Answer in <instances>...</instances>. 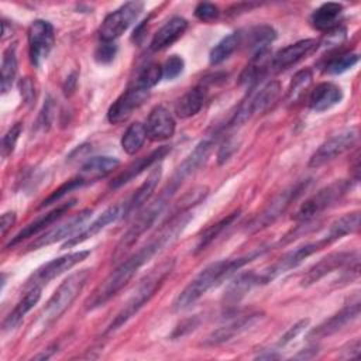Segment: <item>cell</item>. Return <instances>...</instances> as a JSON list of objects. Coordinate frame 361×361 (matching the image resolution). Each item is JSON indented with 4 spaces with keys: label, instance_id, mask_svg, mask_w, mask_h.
Returning <instances> with one entry per match:
<instances>
[{
    "label": "cell",
    "instance_id": "6da1fadb",
    "mask_svg": "<svg viewBox=\"0 0 361 361\" xmlns=\"http://www.w3.org/2000/svg\"><path fill=\"white\" fill-rule=\"evenodd\" d=\"M192 214L182 213L169 220V223L155 235L148 244L142 245L137 252L131 254L127 259L116 267L107 278L94 289V292L87 298L85 307L86 310H94L104 303H107L114 295L118 293L138 272L141 267H144L149 259H152L157 254L169 247L178 235L183 231L186 224L190 221Z\"/></svg>",
    "mask_w": 361,
    "mask_h": 361
},
{
    "label": "cell",
    "instance_id": "7a4b0ae2",
    "mask_svg": "<svg viewBox=\"0 0 361 361\" xmlns=\"http://www.w3.org/2000/svg\"><path fill=\"white\" fill-rule=\"evenodd\" d=\"M261 254H262V251L259 250V251H255L245 257H238V258H233V259H220V261L209 264L178 295V298L173 302V309L178 312L188 309L195 302H197L207 290H210L212 288H214L224 279L234 275L247 262L252 261L255 257H258Z\"/></svg>",
    "mask_w": 361,
    "mask_h": 361
},
{
    "label": "cell",
    "instance_id": "3957f363",
    "mask_svg": "<svg viewBox=\"0 0 361 361\" xmlns=\"http://www.w3.org/2000/svg\"><path fill=\"white\" fill-rule=\"evenodd\" d=\"M175 267V259L168 258L159 264H157L149 272L138 282L135 289L133 290L128 300L124 303L121 310L116 314V317L111 320V323L107 326L104 334L114 333L120 327H123L135 313L151 300V298L159 290V288L164 285L166 278L171 275Z\"/></svg>",
    "mask_w": 361,
    "mask_h": 361
},
{
    "label": "cell",
    "instance_id": "277c9868",
    "mask_svg": "<svg viewBox=\"0 0 361 361\" xmlns=\"http://www.w3.org/2000/svg\"><path fill=\"white\" fill-rule=\"evenodd\" d=\"M89 276L90 269L85 268L71 274L66 279H63V282H61V285L45 303L37 322L32 324V337H37L49 329L71 307V305L83 290Z\"/></svg>",
    "mask_w": 361,
    "mask_h": 361
},
{
    "label": "cell",
    "instance_id": "5b68a950",
    "mask_svg": "<svg viewBox=\"0 0 361 361\" xmlns=\"http://www.w3.org/2000/svg\"><path fill=\"white\" fill-rule=\"evenodd\" d=\"M179 186H180L179 183L169 179V182L161 190V193L148 206H145L140 212V214L134 219L130 228L123 234V237L117 245V250L114 252V257H118L120 254L127 251L151 226H154V223L158 220V217L168 207L169 202L172 200V197L176 193V190L179 189Z\"/></svg>",
    "mask_w": 361,
    "mask_h": 361
},
{
    "label": "cell",
    "instance_id": "8992f818",
    "mask_svg": "<svg viewBox=\"0 0 361 361\" xmlns=\"http://www.w3.org/2000/svg\"><path fill=\"white\" fill-rule=\"evenodd\" d=\"M351 188L353 180L345 179H338L329 183L327 186L319 189L314 195L307 197L292 216V219L299 223L310 221L312 219L340 202L351 190Z\"/></svg>",
    "mask_w": 361,
    "mask_h": 361
},
{
    "label": "cell",
    "instance_id": "52a82bcc",
    "mask_svg": "<svg viewBox=\"0 0 361 361\" xmlns=\"http://www.w3.org/2000/svg\"><path fill=\"white\" fill-rule=\"evenodd\" d=\"M310 179H303L296 182L295 185L283 189L279 195H276L245 227L247 233H257L268 226H271L275 220H278L289 206L299 199V196L310 186Z\"/></svg>",
    "mask_w": 361,
    "mask_h": 361
},
{
    "label": "cell",
    "instance_id": "ba28073f",
    "mask_svg": "<svg viewBox=\"0 0 361 361\" xmlns=\"http://www.w3.org/2000/svg\"><path fill=\"white\" fill-rule=\"evenodd\" d=\"M360 138V127L350 126L331 137H329L310 157L309 159V166L310 168H319L337 157L343 155L344 152L350 151L353 147L357 145Z\"/></svg>",
    "mask_w": 361,
    "mask_h": 361
},
{
    "label": "cell",
    "instance_id": "9c48e42d",
    "mask_svg": "<svg viewBox=\"0 0 361 361\" xmlns=\"http://www.w3.org/2000/svg\"><path fill=\"white\" fill-rule=\"evenodd\" d=\"M326 245H329V243L324 238H322L314 243H307V244H303L292 251L285 252L274 264H271L268 268H265L262 272L258 274L261 285H265V283L274 281L275 278H278L279 275L299 267L307 257L313 255L314 252H317L319 250H322Z\"/></svg>",
    "mask_w": 361,
    "mask_h": 361
},
{
    "label": "cell",
    "instance_id": "30bf717a",
    "mask_svg": "<svg viewBox=\"0 0 361 361\" xmlns=\"http://www.w3.org/2000/svg\"><path fill=\"white\" fill-rule=\"evenodd\" d=\"M144 8L142 1H128L107 14L99 28L102 41H114L138 18Z\"/></svg>",
    "mask_w": 361,
    "mask_h": 361
},
{
    "label": "cell",
    "instance_id": "8fae6325",
    "mask_svg": "<svg viewBox=\"0 0 361 361\" xmlns=\"http://www.w3.org/2000/svg\"><path fill=\"white\" fill-rule=\"evenodd\" d=\"M89 255H90L89 250H80V251L69 252V254H65L62 257H58V258H54V259L48 261L47 264H44L38 269H35V272L27 279L25 289L32 288V286H41L42 288L44 285H47L48 282H51L56 276H59L63 272L72 269L79 262L85 261Z\"/></svg>",
    "mask_w": 361,
    "mask_h": 361
},
{
    "label": "cell",
    "instance_id": "7c38bea8",
    "mask_svg": "<svg viewBox=\"0 0 361 361\" xmlns=\"http://www.w3.org/2000/svg\"><path fill=\"white\" fill-rule=\"evenodd\" d=\"M55 42L54 27L49 21L35 20L28 28V54L31 63L39 68L48 58Z\"/></svg>",
    "mask_w": 361,
    "mask_h": 361
},
{
    "label": "cell",
    "instance_id": "4fadbf2b",
    "mask_svg": "<svg viewBox=\"0 0 361 361\" xmlns=\"http://www.w3.org/2000/svg\"><path fill=\"white\" fill-rule=\"evenodd\" d=\"M281 94V83L278 80L268 82L261 90L252 96L245 104L237 110V113L233 116L230 126H241L247 120H250L252 116L261 114L267 111L279 97Z\"/></svg>",
    "mask_w": 361,
    "mask_h": 361
},
{
    "label": "cell",
    "instance_id": "5bb4252c",
    "mask_svg": "<svg viewBox=\"0 0 361 361\" xmlns=\"http://www.w3.org/2000/svg\"><path fill=\"white\" fill-rule=\"evenodd\" d=\"M358 259H360V254L357 250L355 251H337V252L327 254L319 262H316L312 268H309V271L300 279V285L302 286L313 285V283L319 282L322 278H324L326 275H329L334 271L343 269Z\"/></svg>",
    "mask_w": 361,
    "mask_h": 361
},
{
    "label": "cell",
    "instance_id": "9a60e30c",
    "mask_svg": "<svg viewBox=\"0 0 361 361\" xmlns=\"http://www.w3.org/2000/svg\"><path fill=\"white\" fill-rule=\"evenodd\" d=\"M360 296L354 295L350 302H347L341 310H338L336 314L324 320L322 324H319L316 329H313L307 337L313 340H320L329 336L336 334L340 331L343 327H345L348 323H353L358 316H360Z\"/></svg>",
    "mask_w": 361,
    "mask_h": 361
},
{
    "label": "cell",
    "instance_id": "2e32d148",
    "mask_svg": "<svg viewBox=\"0 0 361 361\" xmlns=\"http://www.w3.org/2000/svg\"><path fill=\"white\" fill-rule=\"evenodd\" d=\"M149 90L140 89L137 86H130L123 94H120L116 102L107 110V120L111 124L124 123L131 117L134 110L141 107L148 99Z\"/></svg>",
    "mask_w": 361,
    "mask_h": 361
},
{
    "label": "cell",
    "instance_id": "e0dca14e",
    "mask_svg": "<svg viewBox=\"0 0 361 361\" xmlns=\"http://www.w3.org/2000/svg\"><path fill=\"white\" fill-rule=\"evenodd\" d=\"M90 216H92V210L90 209L80 210L79 213L72 216L65 223H62L59 226H55L54 228H51V230L45 231L44 234H41L35 241H32L28 245V251L51 245V244H54L56 241H61V240H65V238H71L72 235L76 234L78 230H80V227L87 221V219Z\"/></svg>",
    "mask_w": 361,
    "mask_h": 361
},
{
    "label": "cell",
    "instance_id": "ac0fdd59",
    "mask_svg": "<svg viewBox=\"0 0 361 361\" xmlns=\"http://www.w3.org/2000/svg\"><path fill=\"white\" fill-rule=\"evenodd\" d=\"M261 312H252L247 314H240L233 319H230L227 323L221 324L219 329L212 331L207 338L204 340L206 345H219L226 341L233 340L234 337L240 336L241 333L250 330L252 326H255L262 319Z\"/></svg>",
    "mask_w": 361,
    "mask_h": 361
},
{
    "label": "cell",
    "instance_id": "d6986e66",
    "mask_svg": "<svg viewBox=\"0 0 361 361\" xmlns=\"http://www.w3.org/2000/svg\"><path fill=\"white\" fill-rule=\"evenodd\" d=\"M76 199H71L59 206H56L55 209L47 212L45 214H41L39 217H37L35 220H32L31 223H28L24 228H21L6 245V248H11V247H16L17 244H20L21 241L27 240V238H31L34 235H37L38 233L44 231L45 228H48L52 223H55L56 220H59L65 213H68L75 204H76Z\"/></svg>",
    "mask_w": 361,
    "mask_h": 361
},
{
    "label": "cell",
    "instance_id": "ffe728a7",
    "mask_svg": "<svg viewBox=\"0 0 361 361\" xmlns=\"http://www.w3.org/2000/svg\"><path fill=\"white\" fill-rule=\"evenodd\" d=\"M320 42L314 38H306L300 39L295 44H290L282 49H279L272 58H271V68L275 72H281L288 69L289 66L298 63L299 61L307 58L312 55L317 48Z\"/></svg>",
    "mask_w": 361,
    "mask_h": 361
},
{
    "label": "cell",
    "instance_id": "44dd1931",
    "mask_svg": "<svg viewBox=\"0 0 361 361\" xmlns=\"http://www.w3.org/2000/svg\"><path fill=\"white\" fill-rule=\"evenodd\" d=\"M123 217H126V202L116 203V204L107 207L96 220H93L85 228L79 230L75 235L68 238L63 243L62 248H72V247L89 240L90 237H93L99 231H102L106 226H109L110 223H114V221H117L118 219H123Z\"/></svg>",
    "mask_w": 361,
    "mask_h": 361
},
{
    "label": "cell",
    "instance_id": "7402d4cb",
    "mask_svg": "<svg viewBox=\"0 0 361 361\" xmlns=\"http://www.w3.org/2000/svg\"><path fill=\"white\" fill-rule=\"evenodd\" d=\"M147 137L151 141H165L175 134L176 123L172 113L162 104L155 106L145 121Z\"/></svg>",
    "mask_w": 361,
    "mask_h": 361
},
{
    "label": "cell",
    "instance_id": "603a6c76",
    "mask_svg": "<svg viewBox=\"0 0 361 361\" xmlns=\"http://www.w3.org/2000/svg\"><path fill=\"white\" fill-rule=\"evenodd\" d=\"M213 145H214V138L202 140L193 148V151L176 166L172 176H175L176 179H179L183 183L192 173H195L207 161V158L213 149Z\"/></svg>",
    "mask_w": 361,
    "mask_h": 361
},
{
    "label": "cell",
    "instance_id": "cb8c5ba5",
    "mask_svg": "<svg viewBox=\"0 0 361 361\" xmlns=\"http://www.w3.org/2000/svg\"><path fill=\"white\" fill-rule=\"evenodd\" d=\"M169 151H171V147L164 145V147H158L157 149H154V151L149 152L148 155L138 158L137 161H134L133 164H130L120 175H117V176L110 182V188H111V189H117V188L126 185L127 182L133 180V179L137 178L140 173H142L145 169H148L149 166H152L154 164H157L159 159H162Z\"/></svg>",
    "mask_w": 361,
    "mask_h": 361
},
{
    "label": "cell",
    "instance_id": "d4e9b609",
    "mask_svg": "<svg viewBox=\"0 0 361 361\" xmlns=\"http://www.w3.org/2000/svg\"><path fill=\"white\" fill-rule=\"evenodd\" d=\"M258 285H261V282H259V275L257 272L247 271V272H241V274L235 275L224 290V296H223L224 306L233 307V306L238 305L240 300L254 286H258Z\"/></svg>",
    "mask_w": 361,
    "mask_h": 361
},
{
    "label": "cell",
    "instance_id": "484cf974",
    "mask_svg": "<svg viewBox=\"0 0 361 361\" xmlns=\"http://www.w3.org/2000/svg\"><path fill=\"white\" fill-rule=\"evenodd\" d=\"M188 21L183 17H172L169 18L152 37L149 42V49L152 52L162 51L171 47L175 41H178L186 31Z\"/></svg>",
    "mask_w": 361,
    "mask_h": 361
},
{
    "label": "cell",
    "instance_id": "4316f807",
    "mask_svg": "<svg viewBox=\"0 0 361 361\" xmlns=\"http://www.w3.org/2000/svg\"><path fill=\"white\" fill-rule=\"evenodd\" d=\"M343 100V90L333 82H322L316 85V87L310 92L309 96V107L322 113L326 111Z\"/></svg>",
    "mask_w": 361,
    "mask_h": 361
},
{
    "label": "cell",
    "instance_id": "83f0119b",
    "mask_svg": "<svg viewBox=\"0 0 361 361\" xmlns=\"http://www.w3.org/2000/svg\"><path fill=\"white\" fill-rule=\"evenodd\" d=\"M42 288L41 286H32L27 289V293L18 300V303L14 306V309L4 317L1 323V330L3 331H10L14 330L25 317V314L38 303L41 298Z\"/></svg>",
    "mask_w": 361,
    "mask_h": 361
},
{
    "label": "cell",
    "instance_id": "f1b7e54d",
    "mask_svg": "<svg viewBox=\"0 0 361 361\" xmlns=\"http://www.w3.org/2000/svg\"><path fill=\"white\" fill-rule=\"evenodd\" d=\"M120 165V161L116 157H92L85 161V164L80 168L79 176L83 178V180L87 183L96 182L102 178H106L110 175L117 166Z\"/></svg>",
    "mask_w": 361,
    "mask_h": 361
},
{
    "label": "cell",
    "instance_id": "f546056e",
    "mask_svg": "<svg viewBox=\"0 0 361 361\" xmlns=\"http://www.w3.org/2000/svg\"><path fill=\"white\" fill-rule=\"evenodd\" d=\"M161 176H162L161 166L155 168L148 175V178L141 183V186L134 192V195L126 200V216H130V214L138 212L141 207H144L148 203V200L154 195V192L161 180Z\"/></svg>",
    "mask_w": 361,
    "mask_h": 361
},
{
    "label": "cell",
    "instance_id": "4dcf8cb0",
    "mask_svg": "<svg viewBox=\"0 0 361 361\" xmlns=\"http://www.w3.org/2000/svg\"><path fill=\"white\" fill-rule=\"evenodd\" d=\"M268 68H271V58L268 49L254 54L251 56V61L240 75V85L248 89L255 87L265 76Z\"/></svg>",
    "mask_w": 361,
    "mask_h": 361
},
{
    "label": "cell",
    "instance_id": "1f68e13d",
    "mask_svg": "<svg viewBox=\"0 0 361 361\" xmlns=\"http://www.w3.org/2000/svg\"><path fill=\"white\" fill-rule=\"evenodd\" d=\"M207 89L203 83L189 89L175 104V113L179 118H189L200 111L206 100Z\"/></svg>",
    "mask_w": 361,
    "mask_h": 361
},
{
    "label": "cell",
    "instance_id": "d6a6232c",
    "mask_svg": "<svg viewBox=\"0 0 361 361\" xmlns=\"http://www.w3.org/2000/svg\"><path fill=\"white\" fill-rule=\"evenodd\" d=\"M343 13V4L329 1L317 7L310 16V24L317 31H329L336 27L338 17Z\"/></svg>",
    "mask_w": 361,
    "mask_h": 361
},
{
    "label": "cell",
    "instance_id": "836d02e7",
    "mask_svg": "<svg viewBox=\"0 0 361 361\" xmlns=\"http://www.w3.org/2000/svg\"><path fill=\"white\" fill-rule=\"evenodd\" d=\"M276 38V31L271 25H257L247 31L245 37L241 32V44L245 42L252 55L268 49V45Z\"/></svg>",
    "mask_w": 361,
    "mask_h": 361
},
{
    "label": "cell",
    "instance_id": "e575fe53",
    "mask_svg": "<svg viewBox=\"0 0 361 361\" xmlns=\"http://www.w3.org/2000/svg\"><path fill=\"white\" fill-rule=\"evenodd\" d=\"M360 227V212H351V213H345L341 217H338L329 228L327 234L324 235V240L331 244L340 238H343L344 235L353 234L358 230Z\"/></svg>",
    "mask_w": 361,
    "mask_h": 361
},
{
    "label": "cell",
    "instance_id": "d590c367",
    "mask_svg": "<svg viewBox=\"0 0 361 361\" xmlns=\"http://www.w3.org/2000/svg\"><path fill=\"white\" fill-rule=\"evenodd\" d=\"M241 45V32L235 31L228 34L227 37L221 38L212 49L209 54V62L210 65H219L227 58H230L235 49Z\"/></svg>",
    "mask_w": 361,
    "mask_h": 361
},
{
    "label": "cell",
    "instance_id": "8d00e7d4",
    "mask_svg": "<svg viewBox=\"0 0 361 361\" xmlns=\"http://www.w3.org/2000/svg\"><path fill=\"white\" fill-rule=\"evenodd\" d=\"M145 140H147L145 126L135 121L127 127L120 142H121V148L126 154L134 155L135 152H138L141 149Z\"/></svg>",
    "mask_w": 361,
    "mask_h": 361
},
{
    "label": "cell",
    "instance_id": "74e56055",
    "mask_svg": "<svg viewBox=\"0 0 361 361\" xmlns=\"http://www.w3.org/2000/svg\"><path fill=\"white\" fill-rule=\"evenodd\" d=\"M312 79H313V73L309 68H305L295 73L286 93L288 104H296L303 99V96L306 94L307 89L312 85Z\"/></svg>",
    "mask_w": 361,
    "mask_h": 361
},
{
    "label": "cell",
    "instance_id": "f35d334b",
    "mask_svg": "<svg viewBox=\"0 0 361 361\" xmlns=\"http://www.w3.org/2000/svg\"><path fill=\"white\" fill-rule=\"evenodd\" d=\"M16 75H17L16 45H10L4 49L3 59H1V80H0L1 93H7L11 89Z\"/></svg>",
    "mask_w": 361,
    "mask_h": 361
},
{
    "label": "cell",
    "instance_id": "ab89813d",
    "mask_svg": "<svg viewBox=\"0 0 361 361\" xmlns=\"http://www.w3.org/2000/svg\"><path fill=\"white\" fill-rule=\"evenodd\" d=\"M238 216H240V212H234V213L226 216L224 219H221L220 221H217V223L209 226V227L200 234V237H199V240H197V244H196V247H195V252H200V251L206 250V247L210 245V244H212V243H213V241L238 217Z\"/></svg>",
    "mask_w": 361,
    "mask_h": 361
},
{
    "label": "cell",
    "instance_id": "60d3db41",
    "mask_svg": "<svg viewBox=\"0 0 361 361\" xmlns=\"http://www.w3.org/2000/svg\"><path fill=\"white\" fill-rule=\"evenodd\" d=\"M161 78H162V66L158 63H148L137 73L131 85L144 90H149L161 80Z\"/></svg>",
    "mask_w": 361,
    "mask_h": 361
},
{
    "label": "cell",
    "instance_id": "b9f144b4",
    "mask_svg": "<svg viewBox=\"0 0 361 361\" xmlns=\"http://www.w3.org/2000/svg\"><path fill=\"white\" fill-rule=\"evenodd\" d=\"M209 193V189L207 186H196L193 188L190 192H188L186 195H183L175 204L173 210H172V217L178 216V214H182V213H188L189 209H192L193 206L199 204Z\"/></svg>",
    "mask_w": 361,
    "mask_h": 361
},
{
    "label": "cell",
    "instance_id": "7bdbcfd3",
    "mask_svg": "<svg viewBox=\"0 0 361 361\" xmlns=\"http://www.w3.org/2000/svg\"><path fill=\"white\" fill-rule=\"evenodd\" d=\"M358 54L354 52H344L340 55H336L333 58H330L326 65H324V73L329 75H340L348 69H351L353 66L357 65L358 62Z\"/></svg>",
    "mask_w": 361,
    "mask_h": 361
},
{
    "label": "cell",
    "instance_id": "ee69618b",
    "mask_svg": "<svg viewBox=\"0 0 361 361\" xmlns=\"http://www.w3.org/2000/svg\"><path fill=\"white\" fill-rule=\"evenodd\" d=\"M86 185V182L83 180V178L82 176H75V178H72V179H69V180H66L63 185H61L58 189H55L47 199H44V202L41 203V207H45V206H49V204H52V203H55V202H58L59 199H62L65 195H68L69 192H72V190H75V189H79V188H82V186H85Z\"/></svg>",
    "mask_w": 361,
    "mask_h": 361
},
{
    "label": "cell",
    "instance_id": "f6af8a7d",
    "mask_svg": "<svg viewBox=\"0 0 361 361\" xmlns=\"http://www.w3.org/2000/svg\"><path fill=\"white\" fill-rule=\"evenodd\" d=\"M117 45L114 41H102L94 49V61L100 65H107L113 62L117 55Z\"/></svg>",
    "mask_w": 361,
    "mask_h": 361
},
{
    "label": "cell",
    "instance_id": "bcb514c9",
    "mask_svg": "<svg viewBox=\"0 0 361 361\" xmlns=\"http://www.w3.org/2000/svg\"><path fill=\"white\" fill-rule=\"evenodd\" d=\"M23 131V123H16L1 138V157L7 158L17 144V140L20 138V134Z\"/></svg>",
    "mask_w": 361,
    "mask_h": 361
},
{
    "label": "cell",
    "instance_id": "7dc6e473",
    "mask_svg": "<svg viewBox=\"0 0 361 361\" xmlns=\"http://www.w3.org/2000/svg\"><path fill=\"white\" fill-rule=\"evenodd\" d=\"M185 68V62L179 55H171L162 65V78L166 80L176 79Z\"/></svg>",
    "mask_w": 361,
    "mask_h": 361
},
{
    "label": "cell",
    "instance_id": "c3c4849f",
    "mask_svg": "<svg viewBox=\"0 0 361 361\" xmlns=\"http://www.w3.org/2000/svg\"><path fill=\"white\" fill-rule=\"evenodd\" d=\"M220 11L219 7L213 3H207V1H202L195 7V17L203 23H210L214 21L219 17Z\"/></svg>",
    "mask_w": 361,
    "mask_h": 361
},
{
    "label": "cell",
    "instance_id": "681fc988",
    "mask_svg": "<svg viewBox=\"0 0 361 361\" xmlns=\"http://www.w3.org/2000/svg\"><path fill=\"white\" fill-rule=\"evenodd\" d=\"M309 323H310V319H302V320H299L298 323H295L293 326H290V327L281 336V338H279L278 343H276V347H285L286 344H289L293 338H296V337L309 326Z\"/></svg>",
    "mask_w": 361,
    "mask_h": 361
},
{
    "label": "cell",
    "instance_id": "f907efd6",
    "mask_svg": "<svg viewBox=\"0 0 361 361\" xmlns=\"http://www.w3.org/2000/svg\"><path fill=\"white\" fill-rule=\"evenodd\" d=\"M20 94L25 104H28V106L34 104L37 93H35V86H34V82L31 78L27 76L20 80Z\"/></svg>",
    "mask_w": 361,
    "mask_h": 361
},
{
    "label": "cell",
    "instance_id": "816d5d0a",
    "mask_svg": "<svg viewBox=\"0 0 361 361\" xmlns=\"http://www.w3.org/2000/svg\"><path fill=\"white\" fill-rule=\"evenodd\" d=\"M54 111H55V107H54V103L51 99L47 100V103L44 104L39 116H38V121H37V126L42 130H48L52 124V118H54Z\"/></svg>",
    "mask_w": 361,
    "mask_h": 361
},
{
    "label": "cell",
    "instance_id": "f5cc1de1",
    "mask_svg": "<svg viewBox=\"0 0 361 361\" xmlns=\"http://www.w3.org/2000/svg\"><path fill=\"white\" fill-rule=\"evenodd\" d=\"M344 39H345V28H344V27H340V25H336V27H333L331 30L327 31L323 44H324V45L337 47V45H340Z\"/></svg>",
    "mask_w": 361,
    "mask_h": 361
},
{
    "label": "cell",
    "instance_id": "db71d44e",
    "mask_svg": "<svg viewBox=\"0 0 361 361\" xmlns=\"http://www.w3.org/2000/svg\"><path fill=\"white\" fill-rule=\"evenodd\" d=\"M361 351V343L360 338H354L353 341L347 343L341 350H340V358L341 360H357L360 357Z\"/></svg>",
    "mask_w": 361,
    "mask_h": 361
},
{
    "label": "cell",
    "instance_id": "11a10c76",
    "mask_svg": "<svg viewBox=\"0 0 361 361\" xmlns=\"http://www.w3.org/2000/svg\"><path fill=\"white\" fill-rule=\"evenodd\" d=\"M237 149V142L233 140V138H228L223 142V145L219 148V152H217V161L219 164H224L231 155L233 152Z\"/></svg>",
    "mask_w": 361,
    "mask_h": 361
},
{
    "label": "cell",
    "instance_id": "9f6ffc18",
    "mask_svg": "<svg viewBox=\"0 0 361 361\" xmlns=\"http://www.w3.org/2000/svg\"><path fill=\"white\" fill-rule=\"evenodd\" d=\"M199 326V319L197 317H192V319H188V320H183L172 333V337L173 338H179V337H183L185 334L193 331L196 327Z\"/></svg>",
    "mask_w": 361,
    "mask_h": 361
},
{
    "label": "cell",
    "instance_id": "6f0895ef",
    "mask_svg": "<svg viewBox=\"0 0 361 361\" xmlns=\"http://www.w3.org/2000/svg\"><path fill=\"white\" fill-rule=\"evenodd\" d=\"M16 212H6L1 214V219H0V231H1V235L4 237L7 234V231L14 226L16 223Z\"/></svg>",
    "mask_w": 361,
    "mask_h": 361
},
{
    "label": "cell",
    "instance_id": "680465c9",
    "mask_svg": "<svg viewBox=\"0 0 361 361\" xmlns=\"http://www.w3.org/2000/svg\"><path fill=\"white\" fill-rule=\"evenodd\" d=\"M317 353H319L317 347H310V348H306V350L298 353L296 355H293V358H296V360H309V358L316 357Z\"/></svg>",
    "mask_w": 361,
    "mask_h": 361
},
{
    "label": "cell",
    "instance_id": "91938a15",
    "mask_svg": "<svg viewBox=\"0 0 361 361\" xmlns=\"http://www.w3.org/2000/svg\"><path fill=\"white\" fill-rule=\"evenodd\" d=\"M257 358H259V360H275V358H279V354H274V353H264V354L257 355Z\"/></svg>",
    "mask_w": 361,
    "mask_h": 361
}]
</instances>
